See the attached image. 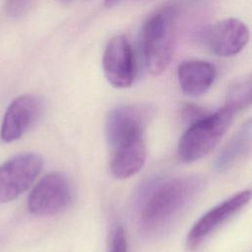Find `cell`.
<instances>
[{
    "mask_svg": "<svg viewBox=\"0 0 252 252\" xmlns=\"http://www.w3.org/2000/svg\"><path fill=\"white\" fill-rule=\"evenodd\" d=\"M202 186L197 176L147 180L134 201L142 234L157 237L168 230L193 203Z\"/></svg>",
    "mask_w": 252,
    "mask_h": 252,
    "instance_id": "obj_1",
    "label": "cell"
},
{
    "mask_svg": "<svg viewBox=\"0 0 252 252\" xmlns=\"http://www.w3.org/2000/svg\"><path fill=\"white\" fill-rule=\"evenodd\" d=\"M150 114V107L142 104L122 105L109 112L105 133L111 150L110 170L115 178H129L145 165L147 149L143 131Z\"/></svg>",
    "mask_w": 252,
    "mask_h": 252,
    "instance_id": "obj_2",
    "label": "cell"
},
{
    "mask_svg": "<svg viewBox=\"0 0 252 252\" xmlns=\"http://www.w3.org/2000/svg\"><path fill=\"white\" fill-rule=\"evenodd\" d=\"M176 18V9L172 6H166L154 13L144 25L143 53L147 69L153 75L161 74L171 60Z\"/></svg>",
    "mask_w": 252,
    "mask_h": 252,
    "instance_id": "obj_3",
    "label": "cell"
},
{
    "mask_svg": "<svg viewBox=\"0 0 252 252\" xmlns=\"http://www.w3.org/2000/svg\"><path fill=\"white\" fill-rule=\"evenodd\" d=\"M234 111L226 105L207 113L190 124L178 144V156L184 162H193L207 156L229 128Z\"/></svg>",
    "mask_w": 252,
    "mask_h": 252,
    "instance_id": "obj_4",
    "label": "cell"
},
{
    "mask_svg": "<svg viewBox=\"0 0 252 252\" xmlns=\"http://www.w3.org/2000/svg\"><path fill=\"white\" fill-rule=\"evenodd\" d=\"M72 200L73 188L68 177L61 172H50L31 191L28 209L34 216H53L67 209Z\"/></svg>",
    "mask_w": 252,
    "mask_h": 252,
    "instance_id": "obj_5",
    "label": "cell"
},
{
    "mask_svg": "<svg viewBox=\"0 0 252 252\" xmlns=\"http://www.w3.org/2000/svg\"><path fill=\"white\" fill-rule=\"evenodd\" d=\"M41 157L34 153L19 154L0 165V203L17 199L28 190L42 168Z\"/></svg>",
    "mask_w": 252,
    "mask_h": 252,
    "instance_id": "obj_6",
    "label": "cell"
},
{
    "mask_svg": "<svg viewBox=\"0 0 252 252\" xmlns=\"http://www.w3.org/2000/svg\"><path fill=\"white\" fill-rule=\"evenodd\" d=\"M251 199L249 190L241 191L227 200L212 208L203 215L192 226L186 238V246L189 250L197 249L220 226L241 211Z\"/></svg>",
    "mask_w": 252,
    "mask_h": 252,
    "instance_id": "obj_7",
    "label": "cell"
},
{
    "mask_svg": "<svg viewBox=\"0 0 252 252\" xmlns=\"http://www.w3.org/2000/svg\"><path fill=\"white\" fill-rule=\"evenodd\" d=\"M102 68L106 80L113 87L123 89L133 84L135 58L126 36L116 35L108 41L102 56Z\"/></svg>",
    "mask_w": 252,
    "mask_h": 252,
    "instance_id": "obj_8",
    "label": "cell"
},
{
    "mask_svg": "<svg viewBox=\"0 0 252 252\" xmlns=\"http://www.w3.org/2000/svg\"><path fill=\"white\" fill-rule=\"evenodd\" d=\"M43 109L42 98L27 94L16 97L4 114L0 137L6 143L20 139L39 118Z\"/></svg>",
    "mask_w": 252,
    "mask_h": 252,
    "instance_id": "obj_9",
    "label": "cell"
},
{
    "mask_svg": "<svg viewBox=\"0 0 252 252\" xmlns=\"http://www.w3.org/2000/svg\"><path fill=\"white\" fill-rule=\"evenodd\" d=\"M204 40L214 54L222 57L233 56L247 44L249 30L237 19H225L211 26L205 32Z\"/></svg>",
    "mask_w": 252,
    "mask_h": 252,
    "instance_id": "obj_10",
    "label": "cell"
},
{
    "mask_svg": "<svg viewBox=\"0 0 252 252\" xmlns=\"http://www.w3.org/2000/svg\"><path fill=\"white\" fill-rule=\"evenodd\" d=\"M216 67L203 60H187L177 69V79L182 92L189 95L205 94L216 78Z\"/></svg>",
    "mask_w": 252,
    "mask_h": 252,
    "instance_id": "obj_11",
    "label": "cell"
},
{
    "mask_svg": "<svg viewBox=\"0 0 252 252\" xmlns=\"http://www.w3.org/2000/svg\"><path fill=\"white\" fill-rule=\"evenodd\" d=\"M251 122L246 121L222 148L216 160L220 171H226L242 160L251 148Z\"/></svg>",
    "mask_w": 252,
    "mask_h": 252,
    "instance_id": "obj_12",
    "label": "cell"
},
{
    "mask_svg": "<svg viewBox=\"0 0 252 252\" xmlns=\"http://www.w3.org/2000/svg\"><path fill=\"white\" fill-rule=\"evenodd\" d=\"M251 102V79L250 76L236 81L228 90L225 104L234 112L242 110Z\"/></svg>",
    "mask_w": 252,
    "mask_h": 252,
    "instance_id": "obj_13",
    "label": "cell"
},
{
    "mask_svg": "<svg viewBox=\"0 0 252 252\" xmlns=\"http://www.w3.org/2000/svg\"><path fill=\"white\" fill-rule=\"evenodd\" d=\"M109 252H128L126 234L124 228L121 225H116L111 230Z\"/></svg>",
    "mask_w": 252,
    "mask_h": 252,
    "instance_id": "obj_14",
    "label": "cell"
},
{
    "mask_svg": "<svg viewBox=\"0 0 252 252\" xmlns=\"http://www.w3.org/2000/svg\"><path fill=\"white\" fill-rule=\"evenodd\" d=\"M183 117L185 119L186 122H190L193 123L194 121L202 118L203 116H205L207 114L206 110H204L203 108L201 107H198L196 105H193V104H188L184 107L183 109Z\"/></svg>",
    "mask_w": 252,
    "mask_h": 252,
    "instance_id": "obj_15",
    "label": "cell"
},
{
    "mask_svg": "<svg viewBox=\"0 0 252 252\" xmlns=\"http://www.w3.org/2000/svg\"><path fill=\"white\" fill-rule=\"evenodd\" d=\"M123 1H125V0H105L104 4L107 7H112V6H115V5H117V4H119Z\"/></svg>",
    "mask_w": 252,
    "mask_h": 252,
    "instance_id": "obj_16",
    "label": "cell"
},
{
    "mask_svg": "<svg viewBox=\"0 0 252 252\" xmlns=\"http://www.w3.org/2000/svg\"><path fill=\"white\" fill-rule=\"evenodd\" d=\"M61 1H69V0H61Z\"/></svg>",
    "mask_w": 252,
    "mask_h": 252,
    "instance_id": "obj_17",
    "label": "cell"
}]
</instances>
